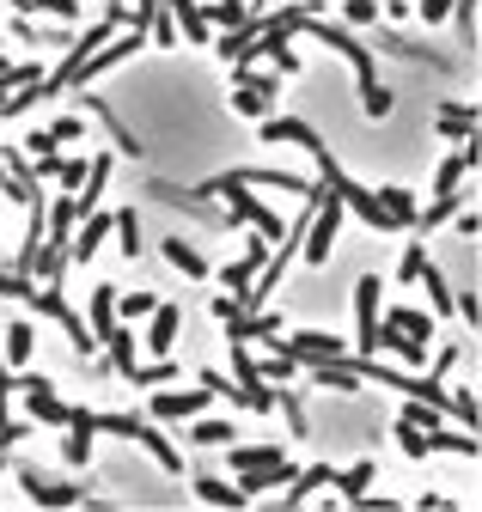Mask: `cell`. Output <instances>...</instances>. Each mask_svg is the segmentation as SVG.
<instances>
[{"instance_id":"obj_49","label":"cell","mask_w":482,"mask_h":512,"mask_svg":"<svg viewBox=\"0 0 482 512\" xmlns=\"http://www.w3.org/2000/svg\"><path fill=\"white\" fill-rule=\"evenodd\" d=\"M452 7H458V0H421V7H415V13H421V19H428V25H440V19H446Z\"/></svg>"},{"instance_id":"obj_41","label":"cell","mask_w":482,"mask_h":512,"mask_svg":"<svg viewBox=\"0 0 482 512\" xmlns=\"http://www.w3.org/2000/svg\"><path fill=\"white\" fill-rule=\"evenodd\" d=\"M428 263H434V256H428V250H421V244H409V250H403V263H397V275H391V281H421V275H428Z\"/></svg>"},{"instance_id":"obj_7","label":"cell","mask_w":482,"mask_h":512,"mask_svg":"<svg viewBox=\"0 0 482 512\" xmlns=\"http://www.w3.org/2000/svg\"><path fill=\"white\" fill-rule=\"evenodd\" d=\"M342 220H348L342 196H330V189H324V196H318V208H312V226H306V263H330Z\"/></svg>"},{"instance_id":"obj_24","label":"cell","mask_w":482,"mask_h":512,"mask_svg":"<svg viewBox=\"0 0 482 512\" xmlns=\"http://www.w3.org/2000/svg\"><path fill=\"white\" fill-rule=\"evenodd\" d=\"M37 177H55L62 189H86V177H92V159H37Z\"/></svg>"},{"instance_id":"obj_46","label":"cell","mask_w":482,"mask_h":512,"mask_svg":"<svg viewBox=\"0 0 482 512\" xmlns=\"http://www.w3.org/2000/svg\"><path fill=\"white\" fill-rule=\"evenodd\" d=\"M62 458H68L74 470H86V458H92V439H80V433H68V439H62Z\"/></svg>"},{"instance_id":"obj_29","label":"cell","mask_w":482,"mask_h":512,"mask_svg":"<svg viewBox=\"0 0 482 512\" xmlns=\"http://www.w3.org/2000/svg\"><path fill=\"white\" fill-rule=\"evenodd\" d=\"M208 25H220V31H251L257 13L245 7V0H214V7H208Z\"/></svg>"},{"instance_id":"obj_14","label":"cell","mask_w":482,"mask_h":512,"mask_svg":"<svg viewBox=\"0 0 482 512\" xmlns=\"http://www.w3.org/2000/svg\"><path fill=\"white\" fill-rule=\"evenodd\" d=\"M177 330H184V311L159 299V311L147 317V354H153V360H165V354H171V342H177Z\"/></svg>"},{"instance_id":"obj_20","label":"cell","mask_w":482,"mask_h":512,"mask_svg":"<svg viewBox=\"0 0 482 512\" xmlns=\"http://www.w3.org/2000/svg\"><path fill=\"white\" fill-rule=\"evenodd\" d=\"M275 464H287L281 445H232V458H226V470H238V476H251V470H275Z\"/></svg>"},{"instance_id":"obj_27","label":"cell","mask_w":482,"mask_h":512,"mask_svg":"<svg viewBox=\"0 0 482 512\" xmlns=\"http://www.w3.org/2000/svg\"><path fill=\"white\" fill-rule=\"evenodd\" d=\"M379 208H385L403 232H415V220H421V208H415V196H409L403 183H385V189H379Z\"/></svg>"},{"instance_id":"obj_34","label":"cell","mask_w":482,"mask_h":512,"mask_svg":"<svg viewBox=\"0 0 482 512\" xmlns=\"http://www.w3.org/2000/svg\"><path fill=\"white\" fill-rule=\"evenodd\" d=\"M434 452H446V458H476L482 445H476V433H458V427H440L434 433Z\"/></svg>"},{"instance_id":"obj_9","label":"cell","mask_w":482,"mask_h":512,"mask_svg":"<svg viewBox=\"0 0 482 512\" xmlns=\"http://www.w3.org/2000/svg\"><path fill=\"white\" fill-rule=\"evenodd\" d=\"M19 470V488L37 500V506H49V512H68V506H80L86 500V488L80 482H55V476H37L31 464H13Z\"/></svg>"},{"instance_id":"obj_5","label":"cell","mask_w":482,"mask_h":512,"mask_svg":"<svg viewBox=\"0 0 482 512\" xmlns=\"http://www.w3.org/2000/svg\"><path fill=\"white\" fill-rule=\"evenodd\" d=\"M214 317L226 324L232 348H238V342H257V336H281V317H275V311H251L245 299H232V293L214 305Z\"/></svg>"},{"instance_id":"obj_2","label":"cell","mask_w":482,"mask_h":512,"mask_svg":"<svg viewBox=\"0 0 482 512\" xmlns=\"http://www.w3.org/2000/svg\"><path fill=\"white\" fill-rule=\"evenodd\" d=\"M202 189H208V196H220V202H226V208H232L238 220H245V226H251L257 238H269V244H281V238H287V226H281V220H275V214H269V208L257 202V189H245V183H238L232 171H220V177H208Z\"/></svg>"},{"instance_id":"obj_52","label":"cell","mask_w":482,"mask_h":512,"mask_svg":"<svg viewBox=\"0 0 482 512\" xmlns=\"http://www.w3.org/2000/svg\"><path fill=\"white\" fill-rule=\"evenodd\" d=\"M452 366H458V348H440V354H434V378H446Z\"/></svg>"},{"instance_id":"obj_23","label":"cell","mask_w":482,"mask_h":512,"mask_svg":"<svg viewBox=\"0 0 482 512\" xmlns=\"http://www.w3.org/2000/svg\"><path fill=\"white\" fill-rule=\"evenodd\" d=\"M104 348H110V366H116V378H135V372H141V342H135V324H123V330H116Z\"/></svg>"},{"instance_id":"obj_3","label":"cell","mask_w":482,"mask_h":512,"mask_svg":"<svg viewBox=\"0 0 482 512\" xmlns=\"http://www.w3.org/2000/svg\"><path fill=\"white\" fill-rule=\"evenodd\" d=\"M92 433H116V439H135L141 452H153V464H159V470H171V476L184 470V458H177L171 445H165V433H159L153 421H141V415H98V409H92Z\"/></svg>"},{"instance_id":"obj_30","label":"cell","mask_w":482,"mask_h":512,"mask_svg":"<svg viewBox=\"0 0 482 512\" xmlns=\"http://www.w3.org/2000/svg\"><path fill=\"white\" fill-rule=\"evenodd\" d=\"M171 378H184V366H177V360H147L129 384H135V391H171Z\"/></svg>"},{"instance_id":"obj_37","label":"cell","mask_w":482,"mask_h":512,"mask_svg":"<svg viewBox=\"0 0 482 512\" xmlns=\"http://www.w3.org/2000/svg\"><path fill=\"white\" fill-rule=\"evenodd\" d=\"M391 433H397V445H403V452H409V458H434V439H428V433H421L415 421H397Z\"/></svg>"},{"instance_id":"obj_42","label":"cell","mask_w":482,"mask_h":512,"mask_svg":"<svg viewBox=\"0 0 482 512\" xmlns=\"http://www.w3.org/2000/svg\"><path fill=\"white\" fill-rule=\"evenodd\" d=\"M25 433H31V421H25V415H13V409H7V397H0V445L13 452V445H19Z\"/></svg>"},{"instance_id":"obj_32","label":"cell","mask_w":482,"mask_h":512,"mask_svg":"<svg viewBox=\"0 0 482 512\" xmlns=\"http://www.w3.org/2000/svg\"><path fill=\"white\" fill-rule=\"evenodd\" d=\"M379 354H397L403 366H421V360H428V348L409 342V336H403V330H391V324H385V336H379Z\"/></svg>"},{"instance_id":"obj_6","label":"cell","mask_w":482,"mask_h":512,"mask_svg":"<svg viewBox=\"0 0 482 512\" xmlns=\"http://www.w3.org/2000/svg\"><path fill=\"white\" fill-rule=\"evenodd\" d=\"M19 397H25V421H43V427H68V403L55 397L49 372H19Z\"/></svg>"},{"instance_id":"obj_12","label":"cell","mask_w":482,"mask_h":512,"mask_svg":"<svg viewBox=\"0 0 482 512\" xmlns=\"http://www.w3.org/2000/svg\"><path fill=\"white\" fill-rule=\"evenodd\" d=\"M263 141H275V147H287V141H293V147H306V153H318V147H324V135H318L312 122H299V116H269V122H263Z\"/></svg>"},{"instance_id":"obj_25","label":"cell","mask_w":482,"mask_h":512,"mask_svg":"<svg viewBox=\"0 0 482 512\" xmlns=\"http://www.w3.org/2000/svg\"><path fill=\"white\" fill-rule=\"evenodd\" d=\"M165 263H171L177 275H190V281H202V275H208V256H202L190 238H165Z\"/></svg>"},{"instance_id":"obj_53","label":"cell","mask_w":482,"mask_h":512,"mask_svg":"<svg viewBox=\"0 0 482 512\" xmlns=\"http://www.w3.org/2000/svg\"><path fill=\"white\" fill-rule=\"evenodd\" d=\"M379 7H385V13H409V0H379Z\"/></svg>"},{"instance_id":"obj_11","label":"cell","mask_w":482,"mask_h":512,"mask_svg":"<svg viewBox=\"0 0 482 512\" xmlns=\"http://www.w3.org/2000/svg\"><path fill=\"white\" fill-rule=\"evenodd\" d=\"M86 135V122L80 116H55L49 128H31V159H55V147H68Z\"/></svg>"},{"instance_id":"obj_36","label":"cell","mask_w":482,"mask_h":512,"mask_svg":"<svg viewBox=\"0 0 482 512\" xmlns=\"http://www.w3.org/2000/svg\"><path fill=\"white\" fill-rule=\"evenodd\" d=\"M196 445H238V421H190Z\"/></svg>"},{"instance_id":"obj_35","label":"cell","mask_w":482,"mask_h":512,"mask_svg":"<svg viewBox=\"0 0 482 512\" xmlns=\"http://www.w3.org/2000/svg\"><path fill=\"white\" fill-rule=\"evenodd\" d=\"M116 244H123L129 263L141 256V214H135V208H116Z\"/></svg>"},{"instance_id":"obj_33","label":"cell","mask_w":482,"mask_h":512,"mask_svg":"<svg viewBox=\"0 0 482 512\" xmlns=\"http://www.w3.org/2000/svg\"><path fill=\"white\" fill-rule=\"evenodd\" d=\"M299 470L293 464H275V470H251V476H238V488H245V494H269V488H287Z\"/></svg>"},{"instance_id":"obj_54","label":"cell","mask_w":482,"mask_h":512,"mask_svg":"<svg viewBox=\"0 0 482 512\" xmlns=\"http://www.w3.org/2000/svg\"><path fill=\"white\" fill-rule=\"evenodd\" d=\"M0 470H13V464H7V445H0Z\"/></svg>"},{"instance_id":"obj_51","label":"cell","mask_w":482,"mask_h":512,"mask_svg":"<svg viewBox=\"0 0 482 512\" xmlns=\"http://www.w3.org/2000/svg\"><path fill=\"white\" fill-rule=\"evenodd\" d=\"M458 232H464V238H476V232H482V214H476V208H464V214H458Z\"/></svg>"},{"instance_id":"obj_16","label":"cell","mask_w":482,"mask_h":512,"mask_svg":"<svg viewBox=\"0 0 482 512\" xmlns=\"http://www.w3.org/2000/svg\"><path fill=\"white\" fill-rule=\"evenodd\" d=\"M31 348H37V324H31V317H7V336H0V360H7V366H25V360H31Z\"/></svg>"},{"instance_id":"obj_28","label":"cell","mask_w":482,"mask_h":512,"mask_svg":"<svg viewBox=\"0 0 482 512\" xmlns=\"http://www.w3.org/2000/svg\"><path fill=\"white\" fill-rule=\"evenodd\" d=\"M470 208V196H464V189H452V196H434L428 208H421V220H415V232H428V226H446V220H458Z\"/></svg>"},{"instance_id":"obj_4","label":"cell","mask_w":482,"mask_h":512,"mask_svg":"<svg viewBox=\"0 0 482 512\" xmlns=\"http://www.w3.org/2000/svg\"><path fill=\"white\" fill-rule=\"evenodd\" d=\"M379 336H385L379 275H360V281H354V354H360V360H379Z\"/></svg>"},{"instance_id":"obj_45","label":"cell","mask_w":482,"mask_h":512,"mask_svg":"<svg viewBox=\"0 0 482 512\" xmlns=\"http://www.w3.org/2000/svg\"><path fill=\"white\" fill-rule=\"evenodd\" d=\"M31 293H37V281H31V275L0 269V299H31Z\"/></svg>"},{"instance_id":"obj_44","label":"cell","mask_w":482,"mask_h":512,"mask_svg":"<svg viewBox=\"0 0 482 512\" xmlns=\"http://www.w3.org/2000/svg\"><path fill=\"white\" fill-rule=\"evenodd\" d=\"M238 86H251V92H269V98H275V92H281V74H275V68H238Z\"/></svg>"},{"instance_id":"obj_1","label":"cell","mask_w":482,"mask_h":512,"mask_svg":"<svg viewBox=\"0 0 482 512\" xmlns=\"http://www.w3.org/2000/svg\"><path fill=\"white\" fill-rule=\"evenodd\" d=\"M306 31H318L336 55H348V61H354V74H360V110H367V116H391V92L379 86V61H373V49L360 43L348 25H324V19H312Z\"/></svg>"},{"instance_id":"obj_47","label":"cell","mask_w":482,"mask_h":512,"mask_svg":"<svg viewBox=\"0 0 482 512\" xmlns=\"http://www.w3.org/2000/svg\"><path fill=\"white\" fill-rule=\"evenodd\" d=\"M385 7H379V0H348V25H373Z\"/></svg>"},{"instance_id":"obj_39","label":"cell","mask_w":482,"mask_h":512,"mask_svg":"<svg viewBox=\"0 0 482 512\" xmlns=\"http://www.w3.org/2000/svg\"><path fill=\"white\" fill-rule=\"evenodd\" d=\"M299 372H306V366H299L287 348H275V354L263 360V384H281V378H299Z\"/></svg>"},{"instance_id":"obj_21","label":"cell","mask_w":482,"mask_h":512,"mask_svg":"<svg viewBox=\"0 0 482 512\" xmlns=\"http://www.w3.org/2000/svg\"><path fill=\"white\" fill-rule=\"evenodd\" d=\"M306 378H318L324 391H354V384H360L354 354H342V360H312V366H306Z\"/></svg>"},{"instance_id":"obj_48","label":"cell","mask_w":482,"mask_h":512,"mask_svg":"<svg viewBox=\"0 0 482 512\" xmlns=\"http://www.w3.org/2000/svg\"><path fill=\"white\" fill-rule=\"evenodd\" d=\"M37 7L55 13V19H74V13H80V0H31V13H37Z\"/></svg>"},{"instance_id":"obj_22","label":"cell","mask_w":482,"mask_h":512,"mask_svg":"<svg viewBox=\"0 0 482 512\" xmlns=\"http://www.w3.org/2000/svg\"><path fill=\"white\" fill-rule=\"evenodd\" d=\"M385 324H391V330H403L409 342H421V348H428V342H434V324H440V317L415 311V305H397V311H385Z\"/></svg>"},{"instance_id":"obj_13","label":"cell","mask_w":482,"mask_h":512,"mask_svg":"<svg viewBox=\"0 0 482 512\" xmlns=\"http://www.w3.org/2000/svg\"><path fill=\"white\" fill-rule=\"evenodd\" d=\"M318 488H336V470H330V464H306V470H299V476L287 482V494H281V512H299Z\"/></svg>"},{"instance_id":"obj_31","label":"cell","mask_w":482,"mask_h":512,"mask_svg":"<svg viewBox=\"0 0 482 512\" xmlns=\"http://www.w3.org/2000/svg\"><path fill=\"white\" fill-rule=\"evenodd\" d=\"M373 476H379V464H373V458H360V464L336 470V494H342V500H354V494H367V488H373Z\"/></svg>"},{"instance_id":"obj_10","label":"cell","mask_w":482,"mask_h":512,"mask_svg":"<svg viewBox=\"0 0 482 512\" xmlns=\"http://www.w3.org/2000/svg\"><path fill=\"white\" fill-rule=\"evenodd\" d=\"M470 165H482V128H476V135H470L458 153H446V159L434 165V196H452V189L470 177Z\"/></svg>"},{"instance_id":"obj_8","label":"cell","mask_w":482,"mask_h":512,"mask_svg":"<svg viewBox=\"0 0 482 512\" xmlns=\"http://www.w3.org/2000/svg\"><path fill=\"white\" fill-rule=\"evenodd\" d=\"M208 403H214V391H202V384H190V391H153V403H147V415L153 421H202L208 415Z\"/></svg>"},{"instance_id":"obj_26","label":"cell","mask_w":482,"mask_h":512,"mask_svg":"<svg viewBox=\"0 0 482 512\" xmlns=\"http://www.w3.org/2000/svg\"><path fill=\"white\" fill-rule=\"evenodd\" d=\"M116 330H123V317H116V287H92V336L110 342Z\"/></svg>"},{"instance_id":"obj_19","label":"cell","mask_w":482,"mask_h":512,"mask_svg":"<svg viewBox=\"0 0 482 512\" xmlns=\"http://www.w3.org/2000/svg\"><path fill=\"white\" fill-rule=\"evenodd\" d=\"M116 232V214H86L80 220V232H74V263H92L98 256V244Z\"/></svg>"},{"instance_id":"obj_15","label":"cell","mask_w":482,"mask_h":512,"mask_svg":"<svg viewBox=\"0 0 482 512\" xmlns=\"http://www.w3.org/2000/svg\"><path fill=\"white\" fill-rule=\"evenodd\" d=\"M190 488H196V500H202V506H220V512H245V500H251L238 482H220V476H196Z\"/></svg>"},{"instance_id":"obj_17","label":"cell","mask_w":482,"mask_h":512,"mask_svg":"<svg viewBox=\"0 0 482 512\" xmlns=\"http://www.w3.org/2000/svg\"><path fill=\"white\" fill-rule=\"evenodd\" d=\"M68 263H74V244H55V238H49V244L37 250V263H31V281H37V287H62V269H68Z\"/></svg>"},{"instance_id":"obj_50","label":"cell","mask_w":482,"mask_h":512,"mask_svg":"<svg viewBox=\"0 0 482 512\" xmlns=\"http://www.w3.org/2000/svg\"><path fill=\"white\" fill-rule=\"evenodd\" d=\"M458 311H464V317H470V324L482 330V299H476V293H458Z\"/></svg>"},{"instance_id":"obj_38","label":"cell","mask_w":482,"mask_h":512,"mask_svg":"<svg viewBox=\"0 0 482 512\" xmlns=\"http://www.w3.org/2000/svg\"><path fill=\"white\" fill-rule=\"evenodd\" d=\"M153 311H159L153 293H123L116 299V317H123V324H141V317H153Z\"/></svg>"},{"instance_id":"obj_56","label":"cell","mask_w":482,"mask_h":512,"mask_svg":"<svg viewBox=\"0 0 482 512\" xmlns=\"http://www.w3.org/2000/svg\"><path fill=\"white\" fill-rule=\"evenodd\" d=\"M0 31H7V25H0Z\"/></svg>"},{"instance_id":"obj_40","label":"cell","mask_w":482,"mask_h":512,"mask_svg":"<svg viewBox=\"0 0 482 512\" xmlns=\"http://www.w3.org/2000/svg\"><path fill=\"white\" fill-rule=\"evenodd\" d=\"M452 421H458L464 433H476V427H482V403H476L470 391H452Z\"/></svg>"},{"instance_id":"obj_18","label":"cell","mask_w":482,"mask_h":512,"mask_svg":"<svg viewBox=\"0 0 482 512\" xmlns=\"http://www.w3.org/2000/svg\"><path fill=\"white\" fill-rule=\"evenodd\" d=\"M476 122H482V110H470V104H440V110H434V135H446V141H470V135H476Z\"/></svg>"},{"instance_id":"obj_43","label":"cell","mask_w":482,"mask_h":512,"mask_svg":"<svg viewBox=\"0 0 482 512\" xmlns=\"http://www.w3.org/2000/svg\"><path fill=\"white\" fill-rule=\"evenodd\" d=\"M232 110H238V116H269V92H251V86H232Z\"/></svg>"},{"instance_id":"obj_55","label":"cell","mask_w":482,"mask_h":512,"mask_svg":"<svg viewBox=\"0 0 482 512\" xmlns=\"http://www.w3.org/2000/svg\"><path fill=\"white\" fill-rule=\"evenodd\" d=\"M306 7H324V0H306Z\"/></svg>"}]
</instances>
